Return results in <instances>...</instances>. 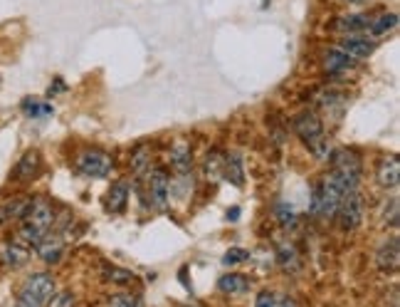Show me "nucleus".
I'll return each mask as SVG.
<instances>
[{
    "label": "nucleus",
    "mask_w": 400,
    "mask_h": 307,
    "mask_svg": "<svg viewBox=\"0 0 400 307\" xmlns=\"http://www.w3.org/2000/svg\"><path fill=\"white\" fill-rule=\"evenodd\" d=\"M346 3H363V0H346Z\"/></svg>",
    "instance_id": "nucleus-37"
},
{
    "label": "nucleus",
    "mask_w": 400,
    "mask_h": 307,
    "mask_svg": "<svg viewBox=\"0 0 400 307\" xmlns=\"http://www.w3.org/2000/svg\"><path fill=\"white\" fill-rule=\"evenodd\" d=\"M112 156L99 149H87L77 156V171L87 179H107L112 174Z\"/></svg>",
    "instance_id": "nucleus-5"
},
{
    "label": "nucleus",
    "mask_w": 400,
    "mask_h": 307,
    "mask_svg": "<svg viewBox=\"0 0 400 307\" xmlns=\"http://www.w3.org/2000/svg\"><path fill=\"white\" fill-rule=\"evenodd\" d=\"M331 156V174L338 181V186L344 188L346 194L349 191H356L358 183H361V159L356 156L349 149H338V151L329 154Z\"/></svg>",
    "instance_id": "nucleus-2"
},
{
    "label": "nucleus",
    "mask_w": 400,
    "mask_h": 307,
    "mask_svg": "<svg viewBox=\"0 0 400 307\" xmlns=\"http://www.w3.org/2000/svg\"><path fill=\"white\" fill-rule=\"evenodd\" d=\"M237 216H240V208H232V210H227V218H230V221H237Z\"/></svg>",
    "instance_id": "nucleus-36"
},
{
    "label": "nucleus",
    "mask_w": 400,
    "mask_h": 307,
    "mask_svg": "<svg viewBox=\"0 0 400 307\" xmlns=\"http://www.w3.org/2000/svg\"><path fill=\"white\" fill-rule=\"evenodd\" d=\"M223 174L227 176V181H232L235 186H243L245 171H243V159L237 154H227L223 161Z\"/></svg>",
    "instance_id": "nucleus-21"
},
{
    "label": "nucleus",
    "mask_w": 400,
    "mask_h": 307,
    "mask_svg": "<svg viewBox=\"0 0 400 307\" xmlns=\"http://www.w3.org/2000/svg\"><path fill=\"white\" fill-rule=\"evenodd\" d=\"M376 179L383 188H395L400 183V161L395 156L381 159L376 166Z\"/></svg>",
    "instance_id": "nucleus-11"
},
{
    "label": "nucleus",
    "mask_w": 400,
    "mask_h": 307,
    "mask_svg": "<svg viewBox=\"0 0 400 307\" xmlns=\"http://www.w3.org/2000/svg\"><path fill=\"white\" fill-rule=\"evenodd\" d=\"M148 166V147H139L134 151V156H131V169L136 171V174H144Z\"/></svg>",
    "instance_id": "nucleus-26"
},
{
    "label": "nucleus",
    "mask_w": 400,
    "mask_h": 307,
    "mask_svg": "<svg viewBox=\"0 0 400 307\" xmlns=\"http://www.w3.org/2000/svg\"><path fill=\"white\" fill-rule=\"evenodd\" d=\"M277 263H279L282 270H287V273H297L299 256H297V251H294V245H279V251H277Z\"/></svg>",
    "instance_id": "nucleus-23"
},
{
    "label": "nucleus",
    "mask_w": 400,
    "mask_h": 307,
    "mask_svg": "<svg viewBox=\"0 0 400 307\" xmlns=\"http://www.w3.org/2000/svg\"><path fill=\"white\" fill-rule=\"evenodd\" d=\"M126 199H129V183L119 181L112 186V191L107 194V208L112 213H121L126 208Z\"/></svg>",
    "instance_id": "nucleus-20"
},
{
    "label": "nucleus",
    "mask_w": 400,
    "mask_h": 307,
    "mask_svg": "<svg viewBox=\"0 0 400 307\" xmlns=\"http://www.w3.org/2000/svg\"><path fill=\"white\" fill-rule=\"evenodd\" d=\"M64 90V82L60 80V77H57V82H55V87H50V92H47V94H50V97H55L57 92H62Z\"/></svg>",
    "instance_id": "nucleus-34"
},
{
    "label": "nucleus",
    "mask_w": 400,
    "mask_h": 307,
    "mask_svg": "<svg viewBox=\"0 0 400 307\" xmlns=\"http://www.w3.org/2000/svg\"><path fill=\"white\" fill-rule=\"evenodd\" d=\"M277 218H279L282 226H292L294 218H297V213H294V208L289 204H279L277 206Z\"/></svg>",
    "instance_id": "nucleus-31"
},
{
    "label": "nucleus",
    "mask_w": 400,
    "mask_h": 307,
    "mask_svg": "<svg viewBox=\"0 0 400 307\" xmlns=\"http://www.w3.org/2000/svg\"><path fill=\"white\" fill-rule=\"evenodd\" d=\"M277 307H297L294 297H282V300H277Z\"/></svg>",
    "instance_id": "nucleus-35"
},
{
    "label": "nucleus",
    "mask_w": 400,
    "mask_h": 307,
    "mask_svg": "<svg viewBox=\"0 0 400 307\" xmlns=\"http://www.w3.org/2000/svg\"><path fill=\"white\" fill-rule=\"evenodd\" d=\"M398 199H390V210L385 208V213H383V223L385 226H393V228H398Z\"/></svg>",
    "instance_id": "nucleus-32"
},
{
    "label": "nucleus",
    "mask_w": 400,
    "mask_h": 307,
    "mask_svg": "<svg viewBox=\"0 0 400 307\" xmlns=\"http://www.w3.org/2000/svg\"><path fill=\"white\" fill-rule=\"evenodd\" d=\"M148 199L156 210H166L171 206V179L164 169H156L148 179Z\"/></svg>",
    "instance_id": "nucleus-8"
},
{
    "label": "nucleus",
    "mask_w": 400,
    "mask_h": 307,
    "mask_svg": "<svg viewBox=\"0 0 400 307\" xmlns=\"http://www.w3.org/2000/svg\"><path fill=\"white\" fill-rule=\"evenodd\" d=\"M368 28V17L366 15H346L338 17L336 30H344V33H366Z\"/></svg>",
    "instance_id": "nucleus-24"
},
{
    "label": "nucleus",
    "mask_w": 400,
    "mask_h": 307,
    "mask_svg": "<svg viewBox=\"0 0 400 307\" xmlns=\"http://www.w3.org/2000/svg\"><path fill=\"white\" fill-rule=\"evenodd\" d=\"M354 65H356L354 57H349L346 52L338 50V47L329 52L327 60H324V67H327L329 74H344L349 72V69H354Z\"/></svg>",
    "instance_id": "nucleus-17"
},
{
    "label": "nucleus",
    "mask_w": 400,
    "mask_h": 307,
    "mask_svg": "<svg viewBox=\"0 0 400 307\" xmlns=\"http://www.w3.org/2000/svg\"><path fill=\"white\" fill-rule=\"evenodd\" d=\"M20 221H23L25 226L35 228L37 233L45 235L47 231H52V226H55V208H52V204L47 199L37 196V199H30L28 210H25V216L20 218Z\"/></svg>",
    "instance_id": "nucleus-6"
},
{
    "label": "nucleus",
    "mask_w": 400,
    "mask_h": 307,
    "mask_svg": "<svg viewBox=\"0 0 400 307\" xmlns=\"http://www.w3.org/2000/svg\"><path fill=\"white\" fill-rule=\"evenodd\" d=\"M376 265L381 273H395L400 265V238L390 235L376 253Z\"/></svg>",
    "instance_id": "nucleus-10"
},
{
    "label": "nucleus",
    "mask_w": 400,
    "mask_h": 307,
    "mask_svg": "<svg viewBox=\"0 0 400 307\" xmlns=\"http://www.w3.org/2000/svg\"><path fill=\"white\" fill-rule=\"evenodd\" d=\"M104 275H107L109 283H131L134 280V273L129 270H121V267H104Z\"/></svg>",
    "instance_id": "nucleus-29"
},
{
    "label": "nucleus",
    "mask_w": 400,
    "mask_h": 307,
    "mask_svg": "<svg viewBox=\"0 0 400 307\" xmlns=\"http://www.w3.org/2000/svg\"><path fill=\"white\" fill-rule=\"evenodd\" d=\"M395 28H398V15H395V13H383V15H378L376 20H368L366 35L368 38H383V35H388L390 30Z\"/></svg>",
    "instance_id": "nucleus-18"
},
{
    "label": "nucleus",
    "mask_w": 400,
    "mask_h": 307,
    "mask_svg": "<svg viewBox=\"0 0 400 307\" xmlns=\"http://www.w3.org/2000/svg\"><path fill=\"white\" fill-rule=\"evenodd\" d=\"M28 260H30V248H28V245L17 243V240H12V243L6 245V251H3V263H6L8 267L17 270V267H23Z\"/></svg>",
    "instance_id": "nucleus-16"
},
{
    "label": "nucleus",
    "mask_w": 400,
    "mask_h": 307,
    "mask_svg": "<svg viewBox=\"0 0 400 307\" xmlns=\"http://www.w3.org/2000/svg\"><path fill=\"white\" fill-rule=\"evenodd\" d=\"M338 50L346 52L354 60H363V57H368L373 52V42L368 38H363V35H346L341 45H338Z\"/></svg>",
    "instance_id": "nucleus-13"
},
{
    "label": "nucleus",
    "mask_w": 400,
    "mask_h": 307,
    "mask_svg": "<svg viewBox=\"0 0 400 307\" xmlns=\"http://www.w3.org/2000/svg\"><path fill=\"white\" fill-rule=\"evenodd\" d=\"M35 253H37L40 260H45L47 265H55V263H60L64 256V238L60 233H50V231H47V233L35 243Z\"/></svg>",
    "instance_id": "nucleus-9"
},
{
    "label": "nucleus",
    "mask_w": 400,
    "mask_h": 307,
    "mask_svg": "<svg viewBox=\"0 0 400 307\" xmlns=\"http://www.w3.org/2000/svg\"><path fill=\"white\" fill-rule=\"evenodd\" d=\"M346 196V191L338 186V181L327 174L322 179V183L314 188V196H311V213L322 218H333L336 216V208L341 204V199Z\"/></svg>",
    "instance_id": "nucleus-4"
},
{
    "label": "nucleus",
    "mask_w": 400,
    "mask_h": 307,
    "mask_svg": "<svg viewBox=\"0 0 400 307\" xmlns=\"http://www.w3.org/2000/svg\"><path fill=\"white\" fill-rule=\"evenodd\" d=\"M47 307H74V292H52V297L47 300Z\"/></svg>",
    "instance_id": "nucleus-27"
},
{
    "label": "nucleus",
    "mask_w": 400,
    "mask_h": 307,
    "mask_svg": "<svg viewBox=\"0 0 400 307\" xmlns=\"http://www.w3.org/2000/svg\"><path fill=\"white\" fill-rule=\"evenodd\" d=\"M109 307H144L141 300L136 295H126V292H119V295H112L109 300Z\"/></svg>",
    "instance_id": "nucleus-28"
},
{
    "label": "nucleus",
    "mask_w": 400,
    "mask_h": 307,
    "mask_svg": "<svg viewBox=\"0 0 400 307\" xmlns=\"http://www.w3.org/2000/svg\"><path fill=\"white\" fill-rule=\"evenodd\" d=\"M55 292V278L50 273H33L17 292L15 307H45Z\"/></svg>",
    "instance_id": "nucleus-3"
},
{
    "label": "nucleus",
    "mask_w": 400,
    "mask_h": 307,
    "mask_svg": "<svg viewBox=\"0 0 400 307\" xmlns=\"http://www.w3.org/2000/svg\"><path fill=\"white\" fill-rule=\"evenodd\" d=\"M297 137L309 147V151L314 154V159L327 161L329 154H331V147H329V137L324 134V124L322 119L316 117L314 112H302L294 117L292 122Z\"/></svg>",
    "instance_id": "nucleus-1"
},
{
    "label": "nucleus",
    "mask_w": 400,
    "mask_h": 307,
    "mask_svg": "<svg viewBox=\"0 0 400 307\" xmlns=\"http://www.w3.org/2000/svg\"><path fill=\"white\" fill-rule=\"evenodd\" d=\"M28 204H30V199H25V196L6 201V204L0 206V228L10 221H20V218L25 216V210H28Z\"/></svg>",
    "instance_id": "nucleus-15"
},
{
    "label": "nucleus",
    "mask_w": 400,
    "mask_h": 307,
    "mask_svg": "<svg viewBox=\"0 0 400 307\" xmlns=\"http://www.w3.org/2000/svg\"><path fill=\"white\" fill-rule=\"evenodd\" d=\"M363 208H366V206H363V196L358 194V188H356V191H349L336 208V218H338L341 231H356V228L361 226Z\"/></svg>",
    "instance_id": "nucleus-7"
},
{
    "label": "nucleus",
    "mask_w": 400,
    "mask_h": 307,
    "mask_svg": "<svg viewBox=\"0 0 400 307\" xmlns=\"http://www.w3.org/2000/svg\"><path fill=\"white\" fill-rule=\"evenodd\" d=\"M218 290L225 292V295H240V292L250 290V280L240 273H227L218 280Z\"/></svg>",
    "instance_id": "nucleus-19"
},
{
    "label": "nucleus",
    "mask_w": 400,
    "mask_h": 307,
    "mask_svg": "<svg viewBox=\"0 0 400 307\" xmlns=\"http://www.w3.org/2000/svg\"><path fill=\"white\" fill-rule=\"evenodd\" d=\"M168 159L178 176H188V171H191L193 166V151L191 147H188V142H175L168 154Z\"/></svg>",
    "instance_id": "nucleus-14"
},
{
    "label": "nucleus",
    "mask_w": 400,
    "mask_h": 307,
    "mask_svg": "<svg viewBox=\"0 0 400 307\" xmlns=\"http://www.w3.org/2000/svg\"><path fill=\"white\" fill-rule=\"evenodd\" d=\"M20 107H23V112L28 114L30 119H45V117H50V114L55 112L50 104H45L42 99H37V97H25Z\"/></svg>",
    "instance_id": "nucleus-22"
},
{
    "label": "nucleus",
    "mask_w": 400,
    "mask_h": 307,
    "mask_svg": "<svg viewBox=\"0 0 400 307\" xmlns=\"http://www.w3.org/2000/svg\"><path fill=\"white\" fill-rule=\"evenodd\" d=\"M254 307H277V297H275V292H270V290L259 292L257 300H254Z\"/></svg>",
    "instance_id": "nucleus-33"
},
{
    "label": "nucleus",
    "mask_w": 400,
    "mask_h": 307,
    "mask_svg": "<svg viewBox=\"0 0 400 307\" xmlns=\"http://www.w3.org/2000/svg\"><path fill=\"white\" fill-rule=\"evenodd\" d=\"M40 169H42V159H40V151L33 149V151L23 154V159L17 161L12 176H15L17 181H33V179L40 174Z\"/></svg>",
    "instance_id": "nucleus-12"
},
{
    "label": "nucleus",
    "mask_w": 400,
    "mask_h": 307,
    "mask_svg": "<svg viewBox=\"0 0 400 307\" xmlns=\"http://www.w3.org/2000/svg\"><path fill=\"white\" fill-rule=\"evenodd\" d=\"M223 154L220 151H210L208 159H205V174H208V179H213V181H218L220 176H223Z\"/></svg>",
    "instance_id": "nucleus-25"
},
{
    "label": "nucleus",
    "mask_w": 400,
    "mask_h": 307,
    "mask_svg": "<svg viewBox=\"0 0 400 307\" xmlns=\"http://www.w3.org/2000/svg\"><path fill=\"white\" fill-rule=\"evenodd\" d=\"M250 258V253L245 251V248H230V251L225 253V258H223V263L225 265H237V263H245Z\"/></svg>",
    "instance_id": "nucleus-30"
}]
</instances>
